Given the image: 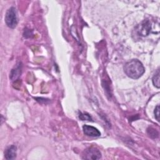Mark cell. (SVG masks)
<instances>
[{"label":"cell","instance_id":"cell-3","mask_svg":"<svg viewBox=\"0 0 160 160\" xmlns=\"http://www.w3.org/2000/svg\"><path fill=\"white\" fill-rule=\"evenodd\" d=\"M82 158L84 159H99L101 158V153L97 148L91 147L84 151Z\"/></svg>","mask_w":160,"mask_h":160},{"label":"cell","instance_id":"cell-5","mask_svg":"<svg viewBox=\"0 0 160 160\" xmlns=\"http://www.w3.org/2000/svg\"><path fill=\"white\" fill-rule=\"evenodd\" d=\"M82 130L85 135L90 137H99L101 136L100 131L95 127L89 125H84L82 126Z\"/></svg>","mask_w":160,"mask_h":160},{"label":"cell","instance_id":"cell-7","mask_svg":"<svg viewBox=\"0 0 160 160\" xmlns=\"http://www.w3.org/2000/svg\"><path fill=\"white\" fill-rule=\"evenodd\" d=\"M21 73V65L17 66L14 69H12L10 73V78L12 81H14L18 79Z\"/></svg>","mask_w":160,"mask_h":160},{"label":"cell","instance_id":"cell-6","mask_svg":"<svg viewBox=\"0 0 160 160\" xmlns=\"http://www.w3.org/2000/svg\"><path fill=\"white\" fill-rule=\"evenodd\" d=\"M17 148L14 145L8 146L4 151V157L6 159H13L16 158Z\"/></svg>","mask_w":160,"mask_h":160},{"label":"cell","instance_id":"cell-4","mask_svg":"<svg viewBox=\"0 0 160 160\" xmlns=\"http://www.w3.org/2000/svg\"><path fill=\"white\" fill-rule=\"evenodd\" d=\"M151 29V25L148 20H144L136 28V31L141 36H147Z\"/></svg>","mask_w":160,"mask_h":160},{"label":"cell","instance_id":"cell-10","mask_svg":"<svg viewBox=\"0 0 160 160\" xmlns=\"http://www.w3.org/2000/svg\"><path fill=\"white\" fill-rule=\"evenodd\" d=\"M79 118L81 121H92L91 116L88 113L80 112L79 114Z\"/></svg>","mask_w":160,"mask_h":160},{"label":"cell","instance_id":"cell-2","mask_svg":"<svg viewBox=\"0 0 160 160\" xmlns=\"http://www.w3.org/2000/svg\"><path fill=\"white\" fill-rule=\"evenodd\" d=\"M5 22L9 28L11 29L16 28L18 24V19L17 11L15 8L11 7L7 10L5 15Z\"/></svg>","mask_w":160,"mask_h":160},{"label":"cell","instance_id":"cell-11","mask_svg":"<svg viewBox=\"0 0 160 160\" xmlns=\"http://www.w3.org/2000/svg\"><path fill=\"white\" fill-rule=\"evenodd\" d=\"M154 117L158 122H159V106L157 105L154 111Z\"/></svg>","mask_w":160,"mask_h":160},{"label":"cell","instance_id":"cell-8","mask_svg":"<svg viewBox=\"0 0 160 160\" xmlns=\"http://www.w3.org/2000/svg\"><path fill=\"white\" fill-rule=\"evenodd\" d=\"M152 84L153 85L156 87L157 88H159L160 84H159V71L158 70L156 73L153 76L152 79Z\"/></svg>","mask_w":160,"mask_h":160},{"label":"cell","instance_id":"cell-1","mask_svg":"<svg viewBox=\"0 0 160 160\" xmlns=\"http://www.w3.org/2000/svg\"><path fill=\"white\" fill-rule=\"evenodd\" d=\"M124 71L128 77L136 79L139 78L144 74L145 69L140 61L132 59L125 64Z\"/></svg>","mask_w":160,"mask_h":160},{"label":"cell","instance_id":"cell-9","mask_svg":"<svg viewBox=\"0 0 160 160\" xmlns=\"http://www.w3.org/2000/svg\"><path fill=\"white\" fill-rule=\"evenodd\" d=\"M147 132L148 135L152 138H157L159 136L158 132L152 128H149L147 129Z\"/></svg>","mask_w":160,"mask_h":160}]
</instances>
